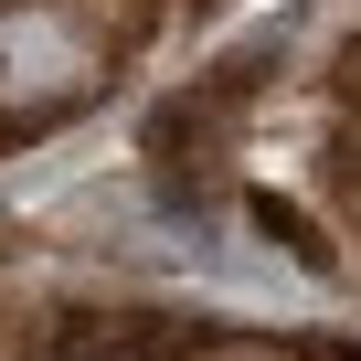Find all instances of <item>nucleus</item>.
Masks as SVG:
<instances>
[{
    "mask_svg": "<svg viewBox=\"0 0 361 361\" xmlns=\"http://www.w3.org/2000/svg\"><path fill=\"white\" fill-rule=\"evenodd\" d=\"M96 96V32L64 0H0V106L11 117H64Z\"/></svg>",
    "mask_w": 361,
    "mask_h": 361,
    "instance_id": "1",
    "label": "nucleus"
}]
</instances>
